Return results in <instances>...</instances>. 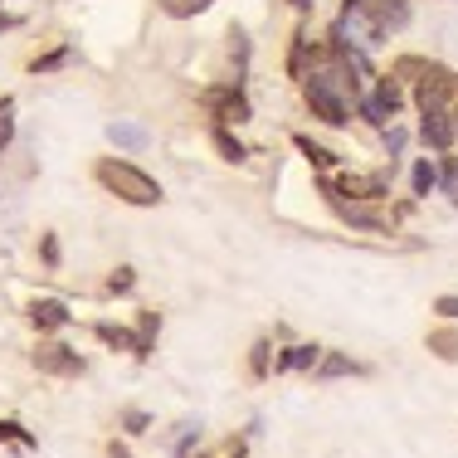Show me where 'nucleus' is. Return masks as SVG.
Here are the masks:
<instances>
[{
	"label": "nucleus",
	"mask_w": 458,
	"mask_h": 458,
	"mask_svg": "<svg viewBox=\"0 0 458 458\" xmlns=\"http://www.w3.org/2000/svg\"><path fill=\"white\" fill-rule=\"evenodd\" d=\"M293 5H312V0H293Z\"/></svg>",
	"instance_id": "obj_31"
},
{
	"label": "nucleus",
	"mask_w": 458,
	"mask_h": 458,
	"mask_svg": "<svg viewBox=\"0 0 458 458\" xmlns=\"http://www.w3.org/2000/svg\"><path fill=\"white\" fill-rule=\"evenodd\" d=\"M35 370L59 376V380H73V376H83V356L73 352V346H64V342H39L35 346Z\"/></svg>",
	"instance_id": "obj_2"
},
{
	"label": "nucleus",
	"mask_w": 458,
	"mask_h": 458,
	"mask_svg": "<svg viewBox=\"0 0 458 458\" xmlns=\"http://www.w3.org/2000/svg\"><path fill=\"white\" fill-rule=\"evenodd\" d=\"M157 332H161V312L141 308L137 312V336H141V346H147V356H151V346H157Z\"/></svg>",
	"instance_id": "obj_14"
},
{
	"label": "nucleus",
	"mask_w": 458,
	"mask_h": 458,
	"mask_svg": "<svg viewBox=\"0 0 458 458\" xmlns=\"http://www.w3.org/2000/svg\"><path fill=\"white\" fill-rule=\"evenodd\" d=\"M123 424H127V434H147V424H151V420H147L141 410H127V414H123Z\"/></svg>",
	"instance_id": "obj_28"
},
{
	"label": "nucleus",
	"mask_w": 458,
	"mask_h": 458,
	"mask_svg": "<svg viewBox=\"0 0 458 458\" xmlns=\"http://www.w3.org/2000/svg\"><path fill=\"white\" fill-rule=\"evenodd\" d=\"M39 259H45L49 268H59V239H54V234L39 239Z\"/></svg>",
	"instance_id": "obj_26"
},
{
	"label": "nucleus",
	"mask_w": 458,
	"mask_h": 458,
	"mask_svg": "<svg viewBox=\"0 0 458 458\" xmlns=\"http://www.w3.org/2000/svg\"><path fill=\"white\" fill-rule=\"evenodd\" d=\"M429 352L439 356V361H458V327H434L429 332Z\"/></svg>",
	"instance_id": "obj_10"
},
{
	"label": "nucleus",
	"mask_w": 458,
	"mask_h": 458,
	"mask_svg": "<svg viewBox=\"0 0 458 458\" xmlns=\"http://www.w3.org/2000/svg\"><path fill=\"white\" fill-rule=\"evenodd\" d=\"M376 103H380V107H386V113H390V117H395V113H400V103H405V89H400V79H395V73H386V79H380V83H376Z\"/></svg>",
	"instance_id": "obj_11"
},
{
	"label": "nucleus",
	"mask_w": 458,
	"mask_h": 458,
	"mask_svg": "<svg viewBox=\"0 0 458 458\" xmlns=\"http://www.w3.org/2000/svg\"><path fill=\"white\" fill-rule=\"evenodd\" d=\"M356 10H361L376 30H405L410 25V5H405V0H356Z\"/></svg>",
	"instance_id": "obj_4"
},
{
	"label": "nucleus",
	"mask_w": 458,
	"mask_h": 458,
	"mask_svg": "<svg viewBox=\"0 0 458 458\" xmlns=\"http://www.w3.org/2000/svg\"><path fill=\"white\" fill-rule=\"evenodd\" d=\"M410 185H414V195H429L434 185H439V171H434L429 161H414V171H410Z\"/></svg>",
	"instance_id": "obj_18"
},
{
	"label": "nucleus",
	"mask_w": 458,
	"mask_h": 458,
	"mask_svg": "<svg viewBox=\"0 0 458 458\" xmlns=\"http://www.w3.org/2000/svg\"><path fill=\"white\" fill-rule=\"evenodd\" d=\"M132 283H137V274H132V268H113V278H107V293H132Z\"/></svg>",
	"instance_id": "obj_23"
},
{
	"label": "nucleus",
	"mask_w": 458,
	"mask_h": 458,
	"mask_svg": "<svg viewBox=\"0 0 458 458\" xmlns=\"http://www.w3.org/2000/svg\"><path fill=\"white\" fill-rule=\"evenodd\" d=\"M107 137H113L117 147H127V151H141V147H147V132H141V127H132V123H113V127H107Z\"/></svg>",
	"instance_id": "obj_15"
},
{
	"label": "nucleus",
	"mask_w": 458,
	"mask_h": 458,
	"mask_svg": "<svg viewBox=\"0 0 458 458\" xmlns=\"http://www.w3.org/2000/svg\"><path fill=\"white\" fill-rule=\"evenodd\" d=\"M93 332H98V342L123 346V352H132V356H137V361H147V346H141V336H137V332H127V327H117V322H98Z\"/></svg>",
	"instance_id": "obj_8"
},
{
	"label": "nucleus",
	"mask_w": 458,
	"mask_h": 458,
	"mask_svg": "<svg viewBox=\"0 0 458 458\" xmlns=\"http://www.w3.org/2000/svg\"><path fill=\"white\" fill-rule=\"evenodd\" d=\"M0 444H15V449H35V434L25 429V424H15V420H0Z\"/></svg>",
	"instance_id": "obj_16"
},
{
	"label": "nucleus",
	"mask_w": 458,
	"mask_h": 458,
	"mask_svg": "<svg viewBox=\"0 0 458 458\" xmlns=\"http://www.w3.org/2000/svg\"><path fill=\"white\" fill-rule=\"evenodd\" d=\"M420 137L429 141L434 151H449V147H454V123H449V113H444V107H434V113H424V127H420Z\"/></svg>",
	"instance_id": "obj_6"
},
{
	"label": "nucleus",
	"mask_w": 458,
	"mask_h": 458,
	"mask_svg": "<svg viewBox=\"0 0 458 458\" xmlns=\"http://www.w3.org/2000/svg\"><path fill=\"white\" fill-rule=\"evenodd\" d=\"M439 181H444V195H449V200H458V161H454V157L444 161V176H439Z\"/></svg>",
	"instance_id": "obj_25"
},
{
	"label": "nucleus",
	"mask_w": 458,
	"mask_h": 458,
	"mask_svg": "<svg viewBox=\"0 0 458 458\" xmlns=\"http://www.w3.org/2000/svg\"><path fill=\"white\" fill-rule=\"evenodd\" d=\"M93 176L98 185H103L107 195H117V200H127V205H161V185L147 176L141 166H132V161H98L93 166Z\"/></svg>",
	"instance_id": "obj_1"
},
{
	"label": "nucleus",
	"mask_w": 458,
	"mask_h": 458,
	"mask_svg": "<svg viewBox=\"0 0 458 458\" xmlns=\"http://www.w3.org/2000/svg\"><path fill=\"white\" fill-rule=\"evenodd\" d=\"M332 191H346L352 200H386L390 185L386 176H342V185H332Z\"/></svg>",
	"instance_id": "obj_7"
},
{
	"label": "nucleus",
	"mask_w": 458,
	"mask_h": 458,
	"mask_svg": "<svg viewBox=\"0 0 458 458\" xmlns=\"http://www.w3.org/2000/svg\"><path fill=\"white\" fill-rule=\"evenodd\" d=\"M205 107L220 117V127H229V123L239 127V123H249V117H254V113H249V98L239 93V89H210V93H205Z\"/></svg>",
	"instance_id": "obj_3"
},
{
	"label": "nucleus",
	"mask_w": 458,
	"mask_h": 458,
	"mask_svg": "<svg viewBox=\"0 0 458 458\" xmlns=\"http://www.w3.org/2000/svg\"><path fill=\"white\" fill-rule=\"evenodd\" d=\"M318 361H322V346H288V352H278V370H318Z\"/></svg>",
	"instance_id": "obj_9"
},
{
	"label": "nucleus",
	"mask_w": 458,
	"mask_h": 458,
	"mask_svg": "<svg viewBox=\"0 0 458 458\" xmlns=\"http://www.w3.org/2000/svg\"><path fill=\"white\" fill-rule=\"evenodd\" d=\"M210 141H215V151H220L225 161H244V157H249V151H244V141H239L234 132H229V127H215Z\"/></svg>",
	"instance_id": "obj_13"
},
{
	"label": "nucleus",
	"mask_w": 458,
	"mask_h": 458,
	"mask_svg": "<svg viewBox=\"0 0 458 458\" xmlns=\"http://www.w3.org/2000/svg\"><path fill=\"white\" fill-rule=\"evenodd\" d=\"M30 322H35L39 332H59V327H69V308H64L59 298H35L30 302Z\"/></svg>",
	"instance_id": "obj_5"
},
{
	"label": "nucleus",
	"mask_w": 458,
	"mask_h": 458,
	"mask_svg": "<svg viewBox=\"0 0 458 458\" xmlns=\"http://www.w3.org/2000/svg\"><path fill=\"white\" fill-rule=\"evenodd\" d=\"M205 5H210V0H161V10H166L171 20H191V15H200Z\"/></svg>",
	"instance_id": "obj_20"
},
{
	"label": "nucleus",
	"mask_w": 458,
	"mask_h": 458,
	"mask_svg": "<svg viewBox=\"0 0 458 458\" xmlns=\"http://www.w3.org/2000/svg\"><path fill=\"white\" fill-rule=\"evenodd\" d=\"M268 356H274V342H268V336H259L254 352H249V376H254V380L268 376Z\"/></svg>",
	"instance_id": "obj_17"
},
{
	"label": "nucleus",
	"mask_w": 458,
	"mask_h": 458,
	"mask_svg": "<svg viewBox=\"0 0 458 458\" xmlns=\"http://www.w3.org/2000/svg\"><path fill=\"white\" fill-rule=\"evenodd\" d=\"M318 376L322 380H336V376H361V361H352V356H322L318 361Z\"/></svg>",
	"instance_id": "obj_12"
},
{
	"label": "nucleus",
	"mask_w": 458,
	"mask_h": 458,
	"mask_svg": "<svg viewBox=\"0 0 458 458\" xmlns=\"http://www.w3.org/2000/svg\"><path fill=\"white\" fill-rule=\"evenodd\" d=\"M107 458H132V454H127V444H107Z\"/></svg>",
	"instance_id": "obj_29"
},
{
	"label": "nucleus",
	"mask_w": 458,
	"mask_h": 458,
	"mask_svg": "<svg viewBox=\"0 0 458 458\" xmlns=\"http://www.w3.org/2000/svg\"><path fill=\"white\" fill-rule=\"evenodd\" d=\"M298 151H302V157H308L318 171H327V166H332V151H327V147H318L312 137H298Z\"/></svg>",
	"instance_id": "obj_21"
},
{
	"label": "nucleus",
	"mask_w": 458,
	"mask_h": 458,
	"mask_svg": "<svg viewBox=\"0 0 458 458\" xmlns=\"http://www.w3.org/2000/svg\"><path fill=\"white\" fill-rule=\"evenodd\" d=\"M15 141V98H0V151Z\"/></svg>",
	"instance_id": "obj_19"
},
{
	"label": "nucleus",
	"mask_w": 458,
	"mask_h": 458,
	"mask_svg": "<svg viewBox=\"0 0 458 458\" xmlns=\"http://www.w3.org/2000/svg\"><path fill=\"white\" fill-rule=\"evenodd\" d=\"M64 59H69V45H59L54 54H45V59H35V64H30V69H35V73H49V69H59Z\"/></svg>",
	"instance_id": "obj_24"
},
{
	"label": "nucleus",
	"mask_w": 458,
	"mask_h": 458,
	"mask_svg": "<svg viewBox=\"0 0 458 458\" xmlns=\"http://www.w3.org/2000/svg\"><path fill=\"white\" fill-rule=\"evenodd\" d=\"M449 123H454V141H458V93H454V113H449Z\"/></svg>",
	"instance_id": "obj_30"
},
{
	"label": "nucleus",
	"mask_w": 458,
	"mask_h": 458,
	"mask_svg": "<svg viewBox=\"0 0 458 458\" xmlns=\"http://www.w3.org/2000/svg\"><path fill=\"white\" fill-rule=\"evenodd\" d=\"M434 312H439L444 322H458V298H454V293H444V298L434 302Z\"/></svg>",
	"instance_id": "obj_27"
},
{
	"label": "nucleus",
	"mask_w": 458,
	"mask_h": 458,
	"mask_svg": "<svg viewBox=\"0 0 458 458\" xmlns=\"http://www.w3.org/2000/svg\"><path fill=\"white\" fill-rule=\"evenodd\" d=\"M424 69H429L424 59H414V54H405V59H395V69H390V73H395V79H414V83H420V73H424Z\"/></svg>",
	"instance_id": "obj_22"
}]
</instances>
